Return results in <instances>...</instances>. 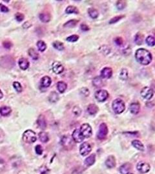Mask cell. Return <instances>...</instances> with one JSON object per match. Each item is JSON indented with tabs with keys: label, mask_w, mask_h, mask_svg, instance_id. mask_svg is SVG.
<instances>
[{
	"label": "cell",
	"mask_w": 155,
	"mask_h": 174,
	"mask_svg": "<svg viewBox=\"0 0 155 174\" xmlns=\"http://www.w3.org/2000/svg\"><path fill=\"white\" fill-rule=\"evenodd\" d=\"M9 9L7 6H6L5 5H3V4H0V11L2 12H9Z\"/></svg>",
	"instance_id": "c3c4849f"
},
{
	"label": "cell",
	"mask_w": 155,
	"mask_h": 174,
	"mask_svg": "<svg viewBox=\"0 0 155 174\" xmlns=\"http://www.w3.org/2000/svg\"><path fill=\"white\" fill-rule=\"evenodd\" d=\"M49 100L51 103H56L59 100V96L56 92H52L49 96Z\"/></svg>",
	"instance_id": "83f0119b"
},
{
	"label": "cell",
	"mask_w": 155,
	"mask_h": 174,
	"mask_svg": "<svg viewBox=\"0 0 155 174\" xmlns=\"http://www.w3.org/2000/svg\"><path fill=\"white\" fill-rule=\"evenodd\" d=\"M12 112V109L10 107L7 106H3L0 108V114L2 116H7L9 114H10Z\"/></svg>",
	"instance_id": "44dd1931"
},
{
	"label": "cell",
	"mask_w": 155,
	"mask_h": 174,
	"mask_svg": "<svg viewBox=\"0 0 155 174\" xmlns=\"http://www.w3.org/2000/svg\"><path fill=\"white\" fill-rule=\"evenodd\" d=\"M112 107L114 112L117 114H122L125 109V103L121 99H116L114 100L112 104Z\"/></svg>",
	"instance_id": "7a4b0ae2"
},
{
	"label": "cell",
	"mask_w": 155,
	"mask_h": 174,
	"mask_svg": "<svg viewBox=\"0 0 155 174\" xmlns=\"http://www.w3.org/2000/svg\"><path fill=\"white\" fill-rule=\"evenodd\" d=\"M143 36L140 33H138L136 34L135 37H134V41H135L136 44L138 45H141L143 43Z\"/></svg>",
	"instance_id": "1f68e13d"
},
{
	"label": "cell",
	"mask_w": 155,
	"mask_h": 174,
	"mask_svg": "<svg viewBox=\"0 0 155 174\" xmlns=\"http://www.w3.org/2000/svg\"><path fill=\"white\" fill-rule=\"evenodd\" d=\"M52 69H53V71L55 74H60L63 72L64 67L60 62L54 61L52 65Z\"/></svg>",
	"instance_id": "30bf717a"
},
{
	"label": "cell",
	"mask_w": 155,
	"mask_h": 174,
	"mask_svg": "<svg viewBox=\"0 0 155 174\" xmlns=\"http://www.w3.org/2000/svg\"><path fill=\"white\" fill-rule=\"evenodd\" d=\"M65 12L67 14H78L79 13V10L77 7H76L74 6H68L65 9Z\"/></svg>",
	"instance_id": "f546056e"
},
{
	"label": "cell",
	"mask_w": 155,
	"mask_h": 174,
	"mask_svg": "<svg viewBox=\"0 0 155 174\" xmlns=\"http://www.w3.org/2000/svg\"><path fill=\"white\" fill-rule=\"evenodd\" d=\"M72 138L76 142H81L84 139V137L82 135L80 129H76L74 130L72 135Z\"/></svg>",
	"instance_id": "8fae6325"
},
{
	"label": "cell",
	"mask_w": 155,
	"mask_h": 174,
	"mask_svg": "<svg viewBox=\"0 0 155 174\" xmlns=\"http://www.w3.org/2000/svg\"><path fill=\"white\" fill-rule=\"evenodd\" d=\"M127 174H134V173H127Z\"/></svg>",
	"instance_id": "11a10c76"
},
{
	"label": "cell",
	"mask_w": 155,
	"mask_h": 174,
	"mask_svg": "<svg viewBox=\"0 0 155 174\" xmlns=\"http://www.w3.org/2000/svg\"><path fill=\"white\" fill-rule=\"evenodd\" d=\"M53 45L54 48H56V50H60V51L64 50V48H65L63 43L60 42V41H54V42L53 43Z\"/></svg>",
	"instance_id": "d6a6232c"
},
{
	"label": "cell",
	"mask_w": 155,
	"mask_h": 174,
	"mask_svg": "<svg viewBox=\"0 0 155 174\" xmlns=\"http://www.w3.org/2000/svg\"><path fill=\"white\" fill-rule=\"evenodd\" d=\"M61 144L64 147L70 148L73 146V142L72 139L68 136H63L61 139Z\"/></svg>",
	"instance_id": "4fadbf2b"
},
{
	"label": "cell",
	"mask_w": 155,
	"mask_h": 174,
	"mask_svg": "<svg viewBox=\"0 0 155 174\" xmlns=\"http://www.w3.org/2000/svg\"><path fill=\"white\" fill-rule=\"evenodd\" d=\"M39 139L42 142H44V143H45V142H47L49 140V135L47 133L44 132H41L39 133Z\"/></svg>",
	"instance_id": "4316f807"
},
{
	"label": "cell",
	"mask_w": 155,
	"mask_h": 174,
	"mask_svg": "<svg viewBox=\"0 0 155 174\" xmlns=\"http://www.w3.org/2000/svg\"><path fill=\"white\" fill-rule=\"evenodd\" d=\"M51 83L52 79L50 77H49V76H44L41 79L40 85L43 88H48L51 85Z\"/></svg>",
	"instance_id": "9a60e30c"
},
{
	"label": "cell",
	"mask_w": 155,
	"mask_h": 174,
	"mask_svg": "<svg viewBox=\"0 0 155 174\" xmlns=\"http://www.w3.org/2000/svg\"><path fill=\"white\" fill-rule=\"evenodd\" d=\"M12 85H13L14 88L16 90V92H18V93H20V92H22V90H23L22 86L19 82L14 81Z\"/></svg>",
	"instance_id": "f35d334b"
},
{
	"label": "cell",
	"mask_w": 155,
	"mask_h": 174,
	"mask_svg": "<svg viewBox=\"0 0 155 174\" xmlns=\"http://www.w3.org/2000/svg\"><path fill=\"white\" fill-rule=\"evenodd\" d=\"M130 168H131V165L129 163H125L120 167V172L122 174H127L129 172Z\"/></svg>",
	"instance_id": "7402d4cb"
},
{
	"label": "cell",
	"mask_w": 155,
	"mask_h": 174,
	"mask_svg": "<svg viewBox=\"0 0 155 174\" xmlns=\"http://www.w3.org/2000/svg\"><path fill=\"white\" fill-rule=\"evenodd\" d=\"M3 140H4V134L2 131H0V143L2 142Z\"/></svg>",
	"instance_id": "f5cc1de1"
},
{
	"label": "cell",
	"mask_w": 155,
	"mask_h": 174,
	"mask_svg": "<svg viewBox=\"0 0 155 174\" xmlns=\"http://www.w3.org/2000/svg\"><path fill=\"white\" fill-rule=\"evenodd\" d=\"M132 145L133 147L138 150L140 151H143L144 150V146L142 144V142L139 140H133L132 141Z\"/></svg>",
	"instance_id": "cb8c5ba5"
},
{
	"label": "cell",
	"mask_w": 155,
	"mask_h": 174,
	"mask_svg": "<svg viewBox=\"0 0 155 174\" xmlns=\"http://www.w3.org/2000/svg\"><path fill=\"white\" fill-rule=\"evenodd\" d=\"M146 43L150 47H153L155 45V38L149 36L146 38Z\"/></svg>",
	"instance_id": "74e56055"
},
{
	"label": "cell",
	"mask_w": 155,
	"mask_h": 174,
	"mask_svg": "<svg viewBox=\"0 0 155 174\" xmlns=\"http://www.w3.org/2000/svg\"><path fill=\"white\" fill-rule=\"evenodd\" d=\"M78 39H79V36H78V35L74 34V35H72V36L67 37L66 40L68 41V42L74 43V42H76V41H77Z\"/></svg>",
	"instance_id": "ab89813d"
},
{
	"label": "cell",
	"mask_w": 155,
	"mask_h": 174,
	"mask_svg": "<svg viewBox=\"0 0 155 174\" xmlns=\"http://www.w3.org/2000/svg\"><path fill=\"white\" fill-rule=\"evenodd\" d=\"M123 17H124L123 16H118L113 17V18H112L111 20L109 21V23L110 24H114V23H115L116 22H118V21H120V19H122Z\"/></svg>",
	"instance_id": "7bdbcfd3"
},
{
	"label": "cell",
	"mask_w": 155,
	"mask_h": 174,
	"mask_svg": "<svg viewBox=\"0 0 155 174\" xmlns=\"http://www.w3.org/2000/svg\"><path fill=\"white\" fill-rule=\"evenodd\" d=\"M41 174H47L48 172H49V170L45 166H43L42 168L40 170Z\"/></svg>",
	"instance_id": "f907efd6"
},
{
	"label": "cell",
	"mask_w": 155,
	"mask_h": 174,
	"mask_svg": "<svg viewBox=\"0 0 155 174\" xmlns=\"http://www.w3.org/2000/svg\"><path fill=\"white\" fill-rule=\"evenodd\" d=\"M31 26H32V25H31L30 23H29V22H25V23H24L23 25V27L24 28V29H29L28 27H31Z\"/></svg>",
	"instance_id": "816d5d0a"
},
{
	"label": "cell",
	"mask_w": 155,
	"mask_h": 174,
	"mask_svg": "<svg viewBox=\"0 0 155 174\" xmlns=\"http://www.w3.org/2000/svg\"><path fill=\"white\" fill-rule=\"evenodd\" d=\"M80 28L81 29L83 30V31H88L89 30V27L87 25H86V24H84V23H82L81 26H80Z\"/></svg>",
	"instance_id": "681fc988"
},
{
	"label": "cell",
	"mask_w": 155,
	"mask_h": 174,
	"mask_svg": "<svg viewBox=\"0 0 155 174\" xmlns=\"http://www.w3.org/2000/svg\"><path fill=\"white\" fill-rule=\"evenodd\" d=\"M37 47L40 52H44L47 48V45L43 41H38L37 42Z\"/></svg>",
	"instance_id": "e575fe53"
},
{
	"label": "cell",
	"mask_w": 155,
	"mask_h": 174,
	"mask_svg": "<svg viewBox=\"0 0 155 174\" xmlns=\"http://www.w3.org/2000/svg\"><path fill=\"white\" fill-rule=\"evenodd\" d=\"M140 94L142 96L143 98L147 100H150L152 99L154 95V91L153 89H151L150 87L145 86L142 89L140 92Z\"/></svg>",
	"instance_id": "8992f818"
},
{
	"label": "cell",
	"mask_w": 155,
	"mask_h": 174,
	"mask_svg": "<svg viewBox=\"0 0 155 174\" xmlns=\"http://www.w3.org/2000/svg\"><path fill=\"white\" fill-rule=\"evenodd\" d=\"M116 7L118 10H123L125 8L127 5V3L125 1H123V0H120L116 2Z\"/></svg>",
	"instance_id": "8d00e7d4"
},
{
	"label": "cell",
	"mask_w": 155,
	"mask_h": 174,
	"mask_svg": "<svg viewBox=\"0 0 155 174\" xmlns=\"http://www.w3.org/2000/svg\"><path fill=\"white\" fill-rule=\"evenodd\" d=\"M115 43L117 45H118V46H121V45H123V40H122V38L120 37H118L115 38Z\"/></svg>",
	"instance_id": "7dc6e473"
},
{
	"label": "cell",
	"mask_w": 155,
	"mask_h": 174,
	"mask_svg": "<svg viewBox=\"0 0 155 174\" xmlns=\"http://www.w3.org/2000/svg\"><path fill=\"white\" fill-rule=\"evenodd\" d=\"M3 45L4 48H6V49H10V48L12 47V44L9 41H4V42L3 43Z\"/></svg>",
	"instance_id": "bcb514c9"
},
{
	"label": "cell",
	"mask_w": 155,
	"mask_h": 174,
	"mask_svg": "<svg viewBox=\"0 0 155 174\" xmlns=\"http://www.w3.org/2000/svg\"><path fill=\"white\" fill-rule=\"evenodd\" d=\"M120 78L123 80V81H125V80L128 79V71H127V69H122L121 72L120 73Z\"/></svg>",
	"instance_id": "d590c367"
},
{
	"label": "cell",
	"mask_w": 155,
	"mask_h": 174,
	"mask_svg": "<svg viewBox=\"0 0 155 174\" xmlns=\"http://www.w3.org/2000/svg\"><path fill=\"white\" fill-rule=\"evenodd\" d=\"M112 75V70L109 67L103 68L101 71V78L103 79H109Z\"/></svg>",
	"instance_id": "7c38bea8"
},
{
	"label": "cell",
	"mask_w": 155,
	"mask_h": 174,
	"mask_svg": "<svg viewBox=\"0 0 155 174\" xmlns=\"http://www.w3.org/2000/svg\"><path fill=\"white\" fill-rule=\"evenodd\" d=\"M3 97V93L1 92V90H0V99H1Z\"/></svg>",
	"instance_id": "db71d44e"
},
{
	"label": "cell",
	"mask_w": 155,
	"mask_h": 174,
	"mask_svg": "<svg viewBox=\"0 0 155 174\" xmlns=\"http://www.w3.org/2000/svg\"><path fill=\"white\" fill-rule=\"evenodd\" d=\"M78 21L76 19H71L70 21H68L67 22L64 24V27L66 28H73L77 25Z\"/></svg>",
	"instance_id": "836d02e7"
},
{
	"label": "cell",
	"mask_w": 155,
	"mask_h": 174,
	"mask_svg": "<svg viewBox=\"0 0 155 174\" xmlns=\"http://www.w3.org/2000/svg\"><path fill=\"white\" fill-rule=\"evenodd\" d=\"M88 13L89 16H90L91 17H92V19H96L99 16V12L96 9L91 8L88 10Z\"/></svg>",
	"instance_id": "4dcf8cb0"
},
{
	"label": "cell",
	"mask_w": 155,
	"mask_h": 174,
	"mask_svg": "<svg viewBox=\"0 0 155 174\" xmlns=\"http://www.w3.org/2000/svg\"><path fill=\"white\" fill-rule=\"evenodd\" d=\"M129 110H130V112L133 114H138L140 110V105L139 103L134 102L130 104L129 106Z\"/></svg>",
	"instance_id": "2e32d148"
},
{
	"label": "cell",
	"mask_w": 155,
	"mask_h": 174,
	"mask_svg": "<svg viewBox=\"0 0 155 174\" xmlns=\"http://www.w3.org/2000/svg\"><path fill=\"white\" fill-rule=\"evenodd\" d=\"M80 92H81V93L83 96H84L85 97L89 96V93H90L89 89L87 88H85V87H84V88H82L80 89Z\"/></svg>",
	"instance_id": "ee69618b"
},
{
	"label": "cell",
	"mask_w": 155,
	"mask_h": 174,
	"mask_svg": "<svg viewBox=\"0 0 155 174\" xmlns=\"http://www.w3.org/2000/svg\"><path fill=\"white\" fill-rule=\"evenodd\" d=\"M28 53L29 55H30V57L32 59L34 60H37L39 58V54L37 52H36V50L34 49L33 48H29V51H28Z\"/></svg>",
	"instance_id": "484cf974"
},
{
	"label": "cell",
	"mask_w": 155,
	"mask_h": 174,
	"mask_svg": "<svg viewBox=\"0 0 155 174\" xmlns=\"http://www.w3.org/2000/svg\"><path fill=\"white\" fill-rule=\"evenodd\" d=\"M37 124L41 129H45V128L47 127V122L45 120V118L44 116H43V115H40L39 116L38 119L37 120Z\"/></svg>",
	"instance_id": "e0dca14e"
},
{
	"label": "cell",
	"mask_w": 155,
	"mask_h": 174,
	"mask_svg": "<svg viewBox=\"0 0 155 174\" xmlns=\"http://www.w3.org/2000/svg\"><path fill=\"white\" fill-rule=\"evenodd\" d=\"M108 134V128L105 123H102L99 125V130L97 134V137L99 140L104 139Z\"/></svg>",
	"instance_id": "5b68a950"
},
{
	"label": "cell",
	"mask_w": 155,
	"mask_h": 174,
	"mask_svg": "<svg viewBox=\"0 0 155 174\" xmlns=\"http://www.w3.org/2000/svg\"><path fill=\"white\" fill-rule=\"evenodd\" d=\"M23 140L27 143H33L37 140L36 133L31 130H27L23 134Z\"/></svg>",
	"instance_id": "3957f363"
},
{
	"label": "cell",
	"mask_w": 155,
	"mask_h": 174,
	"mask_svg": "<svg viewBox=\"0 0 155 174\" xmlns=\"http://www.w3.org/2000/svg\"><path fill=\"white\" fill-rule=\"evenodd\" d=\"M137 61L143 65H147L153 60V56L151 52L145 48H139L135 53Z\"/></svg>",
	"instance_id": "6da1fadb"
},
{
	"label": "cell",
	"mask_w": 155,
	"mask_h": 174,
	"mask_svg": "<svg viewBox=\"0 0 155 174\" xmlns=\"http://www.w3.org/2000/svg\"><path fill=\"white\" fill-rule=\"evenodd\" d=\"M80 130L84 138H89L92 135V128L90 125L87 123L83 124L81 126Z\"/></svg>",
	"instance_id": "277c9868"
},
{
	"label": "cell",
	"mask_w": 155,
	"mask_h": 174,
	"mask_svg": "<svg viewBox=\"0 0 155 174\" xmlns=\"http://www.w3.org/2000/svg\"><path fill=\"white\" fill-rule=\"evenodd\" d=\"M92 84L95 87H97V88H100L104 86V83L102 80L101 77H96L92 80Z\"/></svg>",
	"instance_id": "d6986e66"
},
{
	"label": "cell",
	"mask_w": 155,
	"mask_h": 174,
	"mask_svg": "<svg viewBox=\"0 0 155 174\" xmlns=\"http://www.w3.org/2000/svg\"><path fill=\"white\" fill-rule=\"evenodd\" d=\"M57 89L60 93H63L67 88V85L63 81H59L57 83Z\"/></svg>",
	"instance_id": "d4e9b609"
},
{
	"label": "cell",
	"mask_w": 155,
	"mask_h": 174,
	"mask_svg": "<svg viewBox=\"0 0 155 174\" xmlns=\"http://www.w3.org/2000/svg\"><path fill=\"white\" fill-rule=\"evenodd\" d=\"M40 19L41 21L42 22L44 23H47L50 22V16L49 14L47 13H41L39 16Z\"/></svg>",
	"instance_id": "f1b7e54d"
},
{
	"label": "cell",
	"mask_w": 155,
	"mask_h": 174,
	"mask_svg": "<svg viewBox=\"0 0 155 174\" xmlns=\"http://www.w3.org/2000/svg\"><path fill=\"white\" fill-rule=\"evenodd\" d=\"M91 150H92V149H91V145L87 142H85L80 145V154L83 156L87 155L89 153L91 152Z\"/></svg>",
	"instance_id": "9c48e42d"
},
{
	"label": "cell",
	"mask_w": 155,
	"mask_h": 174,
	"mask_svg": "<svg viewBox=\"0 0 155 174\" xmlns=\"http://www.w3.org/2000/svg\"><path fill=\"white\" fill-rule=\"evenodd\" d=\"M105 165L109 168H114L116 166V159L115 157L112 155L109 156L105 161Z\"/></svg>",
	"instance_id": "ac0fdd59"
},
{
	"label": "cell",
	"mask_w": 155,
	"mask_h": 174,
	"mask_svg": "<svg viewBox=\"0 0 155 174\" xmlns=\"http://www.w3.org/2000/svg\"><path fill=\"white\" fill-rule=\"evenodd\" d=\"M109 93L105 90H99L95 93V98L98 102H103L108 98Z\"/></svg>",
	"instance_id": "52a82bcc"
},
{
	"label": "cell",
	"mask_w": 155,
	"mask_h": 174,
	"mask_svg": "<svg viewBox=\"0 0 155 174\" xmlns=\"http://www.w3.org/2000/svg\"><path fill=\"white\" fill-rule=\"evenodd\" d=\"M98 110V107L94 104H89L87 107V112L91 115H94L96 114H97Z\"/></svg>",
	"instance_id": "603a6c76"
},
{
	"label": "cell",
	"mask_w": 155,
	"mask_h": 174,
	"mask_svg": "<svg viewBox=\"0 0 155 174\" xmlns=\"http://www.w3.org/2000/svg\"><path fill=\"white\" fill-rule=\"evenodd\" d=\"M25 18V16L22 13L19 12H17L15 14V19L18 21V22H21Z\"/></svg>",
	"instance_id": "60d3db41"
},
{
	"label": "cell",
	"mask_w": 155,
	"mask_h": 174,
	"mask_svg": "<svg viewBox=\"0 0 155 174\" xmlns=\"http://www.w3.org/2000/svg\"><path fill=\"white\" fill-rule=\"evenodd\" d=\"M18 65L19 68L23 70H26L27 69L29 68L30 66V63L28 60L23 58L19 59V60L18 61Z\"/></svg>",
	"instance_id": "5bb4252c"
},
{
	"label": "cell",
	"mask_w": 155,
	"mask_h": 174,
	"mask_svg": "<svg viewBox=\"0 0 155 174\" xmlns=\"http://www.w3.org/2000/svg\"><path fill=\"white\" fill-rule=\"evenodd\" d=\"M136 168L140 173H146L149 172L151 167L150 165L147 162H139L136 165Z\"/></svg>",
	"instance_id": "ba28073f"
},
{
	"label": "cell",
	"mask_w": 155,
	"mask_h": 174,
	"mask_svg": "<svg viewBox=\"0 0 155 174\" xmlns=\"http://www.w3.org/2000/svg\"><path fill=\"white\" fill-rule=\"evenodd\" d=\"M96 161V155L94 154H91L90 156H89L85 160V164L88 166H92V165L94 164Z\"/></svg>",
	"instance_id": "ffe728a7"
},
{
	"label": "cell",
	"mask_w": 155,
	"mask_h": 174,
	"mask_svg": "<svg viewBox=\"0 0 155 174\" xmlns=\"http://www.w3.org/2000/svg\"><path fill=\"white\" fill-rule=\"evenodd\" d=\"M72 112L76 115V116H80V114H81V109L80 107L78 106H75L73 108V110H72Z\"/></svg>",
	"instance_id": "b9f144b4"
},
{
	"label": "cell",
	"mask_w": 155,
	"mask_h": 174,
	"mask_svg": "<svg viewBox=\"0 0 155 174\" xmlns=\"http://www.w3.org/2000/svg\"><path fill=\"white\" fill-rule=\"evenodd\" d=\"M35 151L37 155H41L43 153V148L41 145H38L35 147Z\"/></svg>",
	"instance_id": "f6af8a7d"
}]
</instances>
